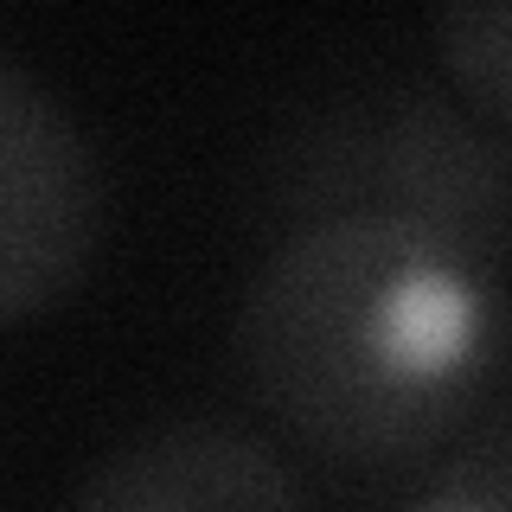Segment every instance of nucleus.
<instances>
[{
	"instance_id": "obj_5",
	"label": "nucleus",
	"mask_w": 512,
	"mask_h": 512,
	"mask_svg": "<svg viewBox=\"0 0 512 512\" xmlns=\"http://www.w3.org/2000/svg\"><path fill=\"white\" fill-rule=\"evenodd\" d=\"M436 58L448 71V96H461V109L480 116L487 128L512 122V7L506 0H455L429 20Z\"/></svg>"
},
{
	"instance_id": "obj_6",
	"label": "nucleus",
	"mask_w": 512,
	"mask_h": 512,
	"mask_svg": "<svg viewBox=\"0 0 512 512\" xmlns=\"http://www.w3.org/2000/svg\"><path fill=\"white\" fill-rule=\"evenodd\" d=\"M416 512H512V448L500 416L480 423V436L461 448V461L442 468V480L416 500Z\"/></svg>"
},
{
	"instance_id": "obj_3",
	"label": "nucleus",
	"mask_w": 512,
	"mask_h": 512,
	"mask_svg": "<svg viewBox=\"0 0 512 512\" xmlns=\"http://www.w3.org/2000/svg\"><path fill=\"white\" fill-rule=\"evenodd\" d=\"M103 154L20 64H0V327L39 320L103 244Z\"/></svg>"
},
{
	"instance_id": "obj_1",
	"label": "nucleus",
	"mask_w": 512,
	"mask_h": 512,
	"mask_svg": "<svg viewBox=\"0 0 512 512\" xmlns=\"http://www.w3.org/2000/svg\"><path fill=\"white\" fill-rule=\"evenodd\" d=\"M500 365V263L391 212L308 218L237 308V372L333 461L442 448Z\"/></svg>"
},
{
	"instance_id": "obj_2",
	"label": "nucleus",
	"mask_w": 512,
	"mask_h": 512,
	"mask_svg": "<svg viewBox=\"0 0 512 512\" xmlns=\"http://www.w3.org/2000/svg\"><path fill=\"white\" fill-rule=\"evenodd\" d=\"M506 135L436 84H384L327 109L282 154V205L295 224L391 212L500 263L506 250Z\"/></svg>"
},
{
	"instance_id": "obj_4",
	"label": "nucleus",
	"mask_w": 512,
	"mask_h": 512,
	"mask_svg": "<svg viewBox=\"0 0 512 512\" xmlns=\"http://www.w3.org/2000/svg\"><path fill=\"white\" fill-rule=\"evenodd\" d=\"M77 512H308V493L263 436L173 416L96 461Z\"/></svg>"
}]
</instances>
